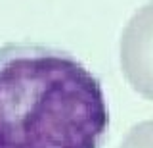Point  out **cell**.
<instances>
[{
  "label": "cell",
  "mask_w": 153,
  "mask_h": 148,
  "mask_svg": "<svg viewBox=\"0 0 153 148\" xmlns=\"http://www.w3.org/2000/svg\"><path fill=\"white\" fill-rule=\"evenodd\" d=\"M102 81L71 52L31 41L0 46V148H103Z\"/></svg>",
  "instance_id": "cell-1"
}]
</instances>
